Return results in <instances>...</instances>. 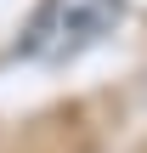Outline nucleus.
Returning a JSON list of instances; mask_svg holds the SVG:
<instances>
[{"label": "nucleus", "mask_w": 147, "mask_h": 153, "mask_svg": "<svg viewBox=\"0 0 147 153\" xmlns=\"http://www.w3.org/2000/svg\"><path fill=\"white\" fill-rule=\"evenodd\" d=\"M119 11H125V0H45L34 34H28V51L40 62H74L102 34H113Z\"/></svg>", "instance_id": "obj_1"}]
</instances>
